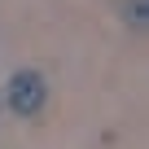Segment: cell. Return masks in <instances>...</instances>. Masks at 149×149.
<instances>
[{
	"label": "cell",
	"instance_id": "2",
	"mask_svg": "<svg viewBox=\"0 0 149 149\" xmlns=\"http://www.w3.org/2000/svg\"><path fill=\"white\" fill-rule=\"evenodd\" d=\"M123 18L140 31V26H145V0H127V5H123Z\"/></svg>",
	"mask_w": 149,
	"mask_h": 149
},
{
	"label": "cell",
	"instance_id": "1",
	"mask_svg": "<svg viewBox=\"0 0 149 149\" xmlns=\"http://www.w3.org/2000/svg\"><path fill=\"white\" fill-rule=\"evenodd\" d=\"M5 105L18 114V118H35L44 105H48V79L40 70H13L9 74V88H5Z\"/></svg>",
	"mask_w": 149,
	"mask_h": 149
}]
</instances>
